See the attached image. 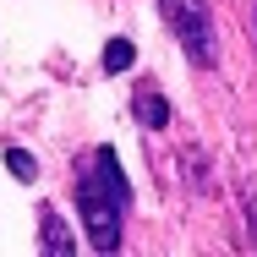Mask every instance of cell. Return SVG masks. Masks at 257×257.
I'll return each mask as SVG.
<instances>
[{"mask_svg": "<svg viewBox=\"0 0 257 257\" xmlns=\"http://www.w3.org/2000/svg\"><path fill=\"white\" fill-rule=\"evenodd\" d=\"M77 208H82L88 241H93L99 252H115V246H120V213H126V197L115 192V181L104 175L99 164L77 181Z\"/></svg>", "mask_w": 257, "mask_h": 257, "instance_id": "cell-1", "label": "cell"}, {"mask_svg": "<svg viewBox=\"0 0 257 257\" xmlns=\"http://www.w3.org/2000/svg\"><path fill=\"white\" fill-rule=\"evenodd\" d=\"M159 11H164V22H170V33L186 44V55L197 60V66H213V22H208V0H159Z\"/></svg>", "mask_w": 257, "mask_h": 257, "instance_id": "cell-2", "label": "cell"}, {"mask_svg": "<svg viewBox=\"0 0 257 257\" xmlns=\"http://www.w3.org/2000/svg\"><path fill=\"white\" fill-rule=\"evenodd\" d=\"M132 115H137V120H143V126H148V132H159V126H164V120H170V104L159 99L154 88H143V93H137V99H132Z\"/></svg>", "mask_w": 257, "mask_h": 257, "instance_id": "cell-3", "label": "cell"}, {"mask_svg": "<svg viewBox=\"0 0 257 257\" xmlns=\"http://www.w3.org/2000/svg\"><path fill=\"white\" fill-rule=\"evenodd\" d=\"M132 60H137V44L132 39H109L104 44V71H126Z\"/></svg>", "mask_w": 257, "mask_h": 257, "instance_id": "cell-5", "label": "cell"}, {"mask_svg": "<svg viewBox=\"0 0 257 257\" xmlns=\"http://www.w3.org/2000/svg\"><path fill=\"white\" fill-rule=\"evenodd\" d=\"M252 22H257V6H252Z\"/></svg>", "mask_w": 257, "mask_h": 257, "instance_id": "cell-8", "label": "cell"}, {"mask_svg": "<svg viewBox=\"0 0 257 257\" xmlns=\"http://www.w3.org/2000/svg\"><path fill=\"white\" fill-rule=\"evenodd\" d=\"M6 170H11L17 181H33V175H39V164H33V159L22 154V148H11V154H6Z\"/></svg>", "mask_w": 257, "mask_h": 257, "instance_id": "cell-6", "label": "cell"}, {"mask_svg": "<svg viewBox=\"0 0 257 257\" xmlns=\"http://www.w3.org/2000/svg\"><path fill=\"white\" fill-rule=\"evenodd\" d=\"M246 224H252V241H257V181L246 186Z\"/></svg>", "mask_w": 257, "mask_h": 257, "instance_id": "cell-7", "label": "cell"}, {"mask_svg": "<svg viewBox=\"0 0 257 257\" xmlns=\"http://www.w3.org/2000/svg\"><path fill=\"white\" fill-rule=\"evenodd\" d=\"M44 252H55V257L71 252V230H66V219L55 208H44Z\"/></svg>", "mask_w": 257, "mask_h": 257, "instance_id": "cell-4", "label": "cell"}]
</instances>
